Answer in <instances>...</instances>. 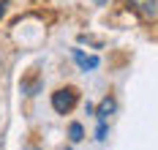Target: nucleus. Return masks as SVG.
<instances>
[{
    "label": "nucleus",
    "instance_id": "nucleus-1",
    "mask_svg": "<svg viewBox=\"0 0 158 150\" xmlns=\"http://www.w3.org/2000/svg\"><path fill=\"white\" fill-rule=\"evenodd\" d=\"M74 106H77V90H74V87H63V90L52 93V109H55V112L68 115Z\"/></svg>",
    "mask_w": 158,
    "mask_h": 150
},
{
    "label": "nucleus",
    "instance_id": "nucleus-2",
    "mask_svg": "<svg viewBox=\"0 0 158 150\" xmlns=\"http://www.w3.org/2000/svg\"><path fill=\"white\" fill-rule=\"evenodd\" d=\"M126 3H128V8L136 11L142 19L156 17V0H126Z\"/></svg>",
    "mask_w": 158,
    "mask_h": 150
},
{
    "label": "nucleus",
    "instance_id": "nucleus-3",
    "mask_svg": "<svg viewBox=\"0 0 158 150\" xmlns=\"http://www.w3.org/2000/svg\"><path fill=\"white\" fill-rule=\"evenodd\" d=\"M74 60H77V66L82 68V71H93V68H98V57L95 55H85L82 49H74Z\"/></svg>",
    "mask_w": 158,
    "mask_h": 150
},
{
    "label": "nucleus",
    "instance_id": "nucleus-4",
    "mask_svg": "<svg viewBox=\"0 0 158 150\" xmlns=\"http://www.w3.org/2000/svg\"><path fill=\"white\" fill-rule=\"evenodd\" d=\"M112 112H114V98H104V101H101V106L95 109V117H98V123H106Z\"/></svg>",
    "mask_w": 158,
    "mask_h": 150
},
{
    "label": "nucleus",
    "instance_id": "nucleus-5",
    "mask_svg": "<svg viewBox=\"0 0 158 150\" xmlns=\"http://www.w3.org/2000/svg\"><path fill=\"white\" fill-rule=\"evenodd\" d=\"M68 134H71V142H79V139L85 136V128H82V123H71Z\"/></svg>",
    "mask_w": 158,
    "mask_h": 150
},
{
    "label": "nucleus",
    "instance_id": "nucleus-6",
    "mask_svg": "<svg viewBox=\"0 0 158 150\" xmlns=\"http://www.w3.org/2000/svg\"><path fill=\"white\" fill-rule=\"evenodd\" d=\"M95 139H98V142H104V139H106V123H98V131H95Z\"/></svg>",
    "mask_w": 158,
    "mask_h": 150
},
{
    "label": "nucleus",
    "instance_id": "nucleus-7",
    "mask_svg": "<svg viewBox=\"0 0 158 150\" xmlns=\"http://www.w3.org/2000/svg\"><path fill=\"white\" fill-rule=\"evenodd\" d=\"M8 6H11V3H8V0H0V19H3V14H6V11H8Z\"/></svg>",
    "mask_w": 158,
    "mask_h": 150
},
{
    "label": "nucleus",
    "instance_id": "nucleus-8",
    "mask_svg": "<svg viewBox=\"0 0 158 150\" xmlns=\"http://www.w3.org/2000/svg\"><path fill=\"white\" fill-rule=\"evenodd\" d=\"M68 150H71V148H68Z\"/></svg>",
    "mask_w": 158,
    "mask_h": 150
}]
</instances>
